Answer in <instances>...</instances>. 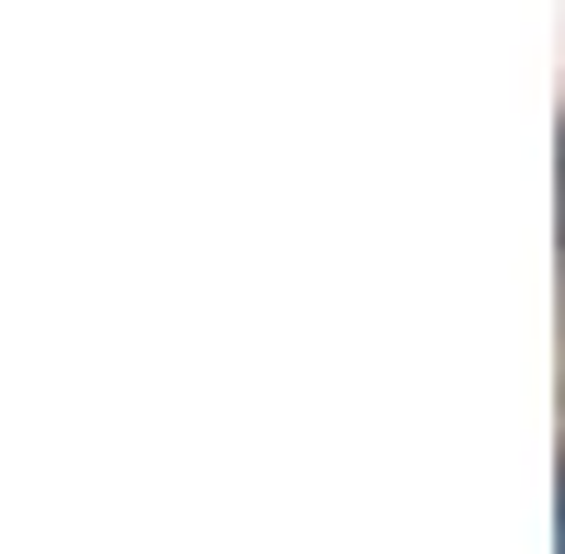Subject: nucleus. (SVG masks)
Instances as JSON below:
<instances>
[{
	"instance_id": "f257e3e1",
	"label": "nucleus",
	"mask_w": 565,
	"mask_h": 554,
	"mask_svg": "<svg viewBox=\"0 0 565 554\" xmlns=\"http://www.w3.org/2000/svg\"><path fill=\"white\" fill-rule=\"evenodd\" d=\"M554 554H565V498H554Z\"/></svg>"
}]
</instances>
